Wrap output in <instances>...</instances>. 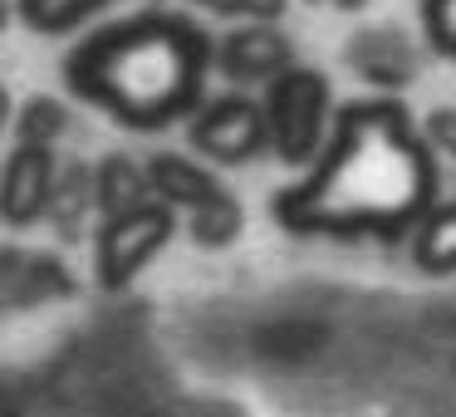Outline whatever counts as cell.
<instances>
[{
	"instance_id": "5b68a950",
	"label": "cell",
	"mask_w": 456,
	"mask_h": 417,
	"mask_svg": "<svg viewBox=\"0 0 456 417\" xmlns=\"http://www.w3.org/2000/svg\"><path fill=\"white\" fill-rule=\"evenodd\" d=\"M187 138L207 162L236 168V162H250L265 152V113H260L256 99L226 94V99L197 103V119H191Z\"/></svg>"
},
{
	"instance_id": "7c38bea8",
	"label": "cell",
	"mask_w": 456,
	"mask_h": 417,
	"mask_svg": "<svg viewBox=\"0 0 456 417\" xmlns=\"http://www.w3.org/2000/svg\"><path fill=\"white\" fill-rule=\"evenodd\" d=\"M240 226H246V211H240V201L231 197V192H216V197L201 201L197 211H187L191 241H197V246H207V250L231 246V241L240 236Z\"/></svg>"
},
{
	"instance_id": "ac0fdd59",
	"label": "cell",
	"mask_w": 456,
	"mask_h": 417,
	"mask_svg": "<svg viewBox=\"0 0 456 417\" xmlns=\"http://www.w3.org/2000/svg\"><path fill=\"white\" fill-rule=\"evenodd\" d=\"M427 143L446 158H456V109H432L427 113Z\"/></svg>"
},
{
	"instance_id": "30bf717a",
	"label": "cell",
	"mask_w": 456,
	"mask_h": 417,
	"mask_svg": "<svg viewBox=\"0 0 456 417\" xmlns=\"http://www.w3.org/2000/svg\"><path fill=\"white\" fill-rule=\"evenodd\" d=\"M348 64H354L363 79H373V84H407V79H412V70H417L412 45H407L397 30H363V35H354V45H348Z\"/></svg>"
},
{
	"instance_id": "44dd1931",
	"label": "cell",
	"mask_w": 456,
	"mask_h": 417,
	"mask_svg": "<svg viewBox=\"0 0 456 417\" xmlns=\"http://www.w3.org/2000/svg\"><path fill=\"white\" fill-rule=\"evenodd\" d=\"M11 25V0H0V30Z\"/></svg>"
},
{
	"instance_id": "6da1fadb",
	"label": "cell",
	"mask_w": 456,
	"mask_h": 417,
	"mask_svg": "<svg viewBox=\"0 0 456 417\" xmlns=\"http://www.w3.org/2000/svg\"><path fill=\"white\" fill-rule=\"evenodd\" d=\"M436 168L397 103H348L305 182L275 197V221L299 236H397L427 217Z\"/></svg>"
},
{
	"instance_id": "e0dca14e",
	"label": "cell",
	"mask_w": 456,
	"mask_h": 417,
	"mask_svg": "<svg viewBox=\"0 0 456 417\" xmlns=\"http://www.w3.org/2000/svg\"><path fill=\"white\" fill-rule=\"evenodd\" d=\"M216 15H231V20H280L285 15V0H197Z\"/></svg>"
},
{
	"instance_id": "4fadbf2b",
	"label": "cell",
	"mask_w": 456,
	"mask_h": 417,
	"mask_svg": "<svg viewBox=\"0 0 456 417\" xmlns=\"http://www.w3.org/2000/svg\"><path fill=\"white\" fill-rule=\"evenodd\" d=\"M103 5H109V0H20L15 11H20V20L40 35H69V30H79V25H89Z\"/></svg>"
},
{
	"instance_id": "8fae6325",
	"label": "cell",
	"mask_w": 456,
	"mask_h": 417,
	"mask_svg": "<svg viewBox=\"0 0 456 417\" xmlns=\"http://www.w3.org/2000/svg\"><path fill=\"white\" fill-rule=\"evenodd\" d=\"M45 217L54 221L60 236H79L84 231V221L94 217V182H89V168H84V162H69V168L54 172Z\"/></svg>"
},
{
	"instance_id": "8992f818",
	"label": "cell",
	"mask_w": 456,
	"mask_h": 417,
	"mask_svg": "<svg viewBox=\"0 0 456 417\" xmlns=\"http://www.w3.org/2000/svg\"><path fill=\"white\" fill-rule=\"evenodd\" d=\"M211 64L231 84H270L295 64V45L275 30V20H246L240 30L211 40Z\"/></svg>"
},
{
	"instance_id": "277c9868",
	"label": "cell",
	"mask_w": 456,
	"mask_h": 417,
	"mask_svg": "<svg viewBox=\"0 0 456 417\" xmlns=\"http://www.w3.org/2000/svg\"><path fill=\"white\" fill-rule=\"evenodd\" d=\"M177 236V211L162 201H142V207L123 211V217H103L99 236H94V270H99L103 290H128L152 260L167 250Z\"/></svg>"
},
{
	"instance_id": "ffe728a7",
	"label": "cell",
	"mask_w": 456,
	"mask_h": 417,
	"mask_svg": "<svg viewBox=\"0 0 456 417\" xmlns=\"http://www.w3.org/2000/svg\"><path fill=\"white\" fill-rule=\"evenodd\" d=\"M329 5H338V11H358V5H368V0H329Z\"/></svg>"
},
{
	"instance_id": "d6986e66",
	"label": "cell",
	"mask_w": 456,
	"mask_h": 417,
	"mask_svg": "<svg viewBox=\"0 0 456 417\" xmlns=\"http://www.w3.org/2000/svg\"><path fill=\"white\" fill-rule=\"evenodd\" d=\"M11 94H5V84H0V138H5V128H11Z\"/></svg>"
},
{
	"instance_id": "9c48e42d",
	"label": "cell",
	"mask_w": 456,
	"mask_h": 417,
	"mask_svg": "<svg viewBox=\"0 0 456 417\" xmlns=\"http://www.w3.org/2000/svg\"><path fill=\"white\" fill-rule=\"evenodd\" d=\"M89 182H94V211H99V217H123V211L152 201L148 172H142V162L128 158V152H109L99 168H89Z\"/></svg>"
},
{
	"instance_id": "603a6c76",
	"label": "cell",
	"mask_w": 456,
	"mask_h": 417,
	"mask_svg": "<svg viewBox=\"0 0 456 417\" xmlns=\"http://www.w3.org/2000/svg\"><path fill=\"white\" fill-rule=\"evenodd\" d=\"M309 5H314V0H309Z\"/></svg>"
},
{
	"instance_id": "9a60e30c",
	"label": "cell",
	"mask_w": 456,
	"mask_h": 417,
	"mask_svg": "<svg viewBox=\"0 0 456 417\" xmlns=\"http://www.w3.org/2000/svg\"><path fill=\"white\" fill-rule=\"evenodd\" d=\"M417 260L436 275L456 270V207H442L436 217L422 221V236H417Z\"/></svg>"
},
{
	"instance_id": "52a82bcc",
	"label": "cell",
	"mask_w": 456,
	"mask_h": 417,
	"mask_svg": "<svg viewBox=\"0 0 456 417\" xmlns=\"http://www.w3.org/2000/svg\"><path fill=\"white\" fill-rule=\"evenodd\" d=\"M54 172H60L54 148L15 143L5 168H0V221L5 226H35V221H45Z\"/></svg>"
},
{
	"instance_id": "7a4b0ae2",
	"label": "cell",
	"mask_w": 456,
	"mask_h": 417,
	"mask_svg": "<svg viewBox=\"0 0 456 417\" xmlns=\"http://www.w3.org/2000/svg\"><path fill=\"white\" fill-rule=\"evenodd\" d=\"M211 35L182 15H133L89 35L64 60V84L123 128H167L201 103Z\"/></svg>"
},
{
	"instance_id": "ba28073f",
	"label": "cell",
	"mask_w": 456,
	"mask_h": 417,
	"mask_svg": "<svg viewBox=\"0 0 456 417\" xmlns=\"http://www.w3.org/2000/svg\"><path fill=\"white\" fill-rule=\"evenodd\" d=\"M142 172H148L152 201H162V207H172V211H197L201 201L226 192L197 158H182V152H158V158L142 162Z\"/></svg>"
},
{
	"instance_id": "3957f363",
	"label": "cell",
	"mask_w": 456,
	"mask_h": 417,
	"mask_svg": "<svg viewBox=\"0 0 456 417\" xmlns=\"http://www.w3.org/2000/svg\"><path fill=\"white\" fill-rule=\"evenodd\" d=\"M260 113H265V148H275L285 162H314L329 123V79L319 70L289 64L270 79Z\"/></svg>"
},
{
	"instance_id": "2e32d148",
	"label": "cell",
	"mask_w": 456,
	"mask_h": 417,
	"mask_svg": "<svg viewBox=\"0 0 456 417\" xmlns=\"http://www.w3.org/2000/svg\"><path fill=\"white\" fill-rule=\"evenodd\" d=\"M422 20H427V35H432L436 50L456 54V0H427Z\"/></svg>"
},
{
	"instance_id": "5bb4252c",
	"label": "cell",
	"mask_w": 456,
	"mask_h": 417,
	"mask_svg": "<svg viewBox=\"0 0 456 417\" xmlns=\"http://www.w3.org/2000/svg\"><path fill=\"white\" fill-rule=\"evenodd\" d=\"M11 119H15V143H35V148H54L69 133V109L50 94L25 99L20 113H11Z\"/></svg>"
},
{
	"instance_id": "7402d4cb",
	"label": "cell",
	"mask_w": 456,
	"mask_h": 417,
	"mask_svg": "<svg viewBox=\"0 0 456 417\" xmlns=\"http://www.w3.org/2000/svg\"><path fill=\"white\" fill-rule=\"evenodd\" d=\"M0 407H5V393H0Z\"/></svg>"
}]
</instances>
